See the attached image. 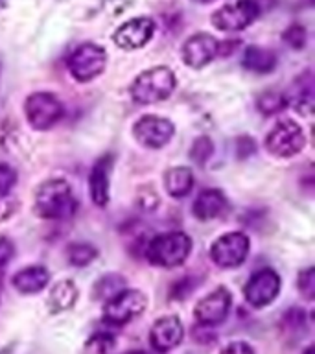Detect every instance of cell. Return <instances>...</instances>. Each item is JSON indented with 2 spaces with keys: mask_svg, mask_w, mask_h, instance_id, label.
<instances>
[{
  "mask_svg": "<svg viewBox=\"0 0 315 354\" xmlns=\"http://www.w3.org/2000/svg\"><path fill=\"white\" fill-rule=\"evenodd\" d=\"M218 55V41L209 33H195L182 46V59L192 68H203Z\"/></svg>",
  "mask_w": 315,
  "mask_h": 354,
  "instance_id": "obj_15",
  "label": "cell"
},
{
  "mask_svg": "<svg viewBox=\"0 0 315 354\" xmlns=\"http://www.w3.org/2000/svg\"><path fill=\"white\" fill-rule=\"evenodd\" d=\"M109 171L111 155H104L102 159H98L90 170L88 190H90V198L98 207H105L109 203Z\"/></svg>",
  "mask_w": 315,
  "mask_h": 354,
  "instance_id": "obj_17",
  "label": "cell"
},
{
  "mask_svg": "<svg viewBox=\"0 0 315 354\" xmlns=\"http://www.w3.org/2000/svg\"><path fill=\"white\" fill-rule=\"evenodd\" d=\"M13 251H15V249H13V243H11L10 240L0 238V268L10 262L11 257H13Z\"/></svg>",
  "mask_w": 315,
  "mask_h": 354,
  "instance_id": "obj_33",
  "label": "cell"
},
{
  "mask_svg": "<svg viewBox=\"0 0 315 354\" xmlns=\"http://www.w3.org/2000/svg\"><path fill=\"white\" fill-rule=\"evenodd\" d=\"M126 354H146V353H142V351H131V353H126Z\"/></svg>",
  "mask_w": 315,
  "mask_h": 354,
  "instance_id": "obj_36",
  "label": "cell"
},
{
  "mask_svg": "<svg viewBox=\"0 0 315 354\" xmlns=\"http://www.w3.org/2000/svg\"><path fill=\"white\" fill-rule=\"evenodd\" d=\"M214 151V146H212V140L209 137H199L195 142H193L192 149H190V157H192L193 162L203 166L207 160L210 159V155Z\"/></svg>",
  "mask_w": 315,
  "mask_h": 354,
  "instance_id": "obj_27",
  "label": "cell"
},
{
  "mask_svg": "<svg viewBox=\"0 0 315 354\" xmlns=\"http://www.w3.org/2000/svg\"><path fill=\"white\" fill-rule=\"evenodd\" d=\"M184 328L177 315H164L155 321L153 328L149 332V342L157 353H168L182 342Z\"/></svg>",
  "mask_w": 315,
  "mask_h": 354,
  "instance_id": "obj_14",
  "label": "cell"
},
{
  "mask_svg": "<svg viewBox=\"0 0 315 354\" xmlns=\"http://www.w3.org/2000/svg\"><path fill=\"white\" fill-rule=\"evenodd\" d=\"M298 290L303 293L304 297L312 301L315 297V270L308 268L298 275Z\"/></svg>",
  "mask_w": 315,
  "mask_h": 354,
  "instance_id": "obj_29",
  "label": "cell"
},
{
  "mask_svg": "<svg viewBox=\"0 0 315 354\" xmlns=\"http://www.w3.org/2000/svg\"><path fill=\"white\" fill-rule=\"evenodd\" d=\"M231 293L227 288H216L214 292L209 293L195 304L193 315L195 319L204 326L221 325L229 315L231 310Z\"/></svg>",
  "mask_w": 315,
  "mask_h": 354,
  "instance_id": "obj_12",
  "label": "cell"
},
{
  "mask_svg": "<svg viewBox=\"0 0 315 354\" xmlns=\"http://www.w3.org/2000/svg\"><path fill=\"white\" fill-rule=\"evenodd\" d=\"M50 273L43 266H30L13 275V286L21 293H37L48 286Z\"/></svg>",
  "mask_w": 315,
  "mask_h": 354,
  "instance_id": "obj_19",
  "label": "cell"
},
{
  "mask_svg": "<svg viewBox=\"0 0 315 354\" xmlns=\"http://www.w3.org/2000/svg\"><path fill=\"white\" fill-rule=\"evenodd\" d=\"M131 4L133 0H104L105 10L109 11L113 17H118L120 13H124Z\"/></svg>",
  "mask_w": 315,
  "mask_h": 354,
  "instance_id": "obj_31",
  "label": "cell"
},
{
  "mask_svg": "<svg viewBox=\"0 0 315 354\" xmlns=\"http://www.w3.org/2000/svg\"><path fill=\"white\" fill-rule=\"evenodd\" d=\"M164 187L166 192L170 194L171 198H184L190 194L193 187V174L187 166H177L170 168L164 176Z\"/></svg>",
  "mask_w": 315,
  "mask_h": 354,
  "instance_id": "obj_21",
  "label": "cell"
},
{
  "mask_svg": "<svg viewBox=\"0 0 315 354\" xmlns=\"http://www.w3.org/2000/svg\"><path fill=\"white\" fill-rule=\"evenodd\" d=\"M258 13L260 6L256 0H236L234 4H227L214 11L210 22L221 32H238L253 24Z\"/></svg>",
  "mask_w": 315,
  "mask_h": 354,
  "instance_id": "obj_7",
  "label": "cell"
},
{
  "mask_svg": "<svg viewBox=\"0 0 315 354\" xmlns=\"http://www.w3.org/2000/svg\"><path fill=\"white\" fill-rule=\"evenodd\" d=\"M113 348H115V339H113V336L99 332V334H94V336L85 343L82 354H111L113 353Z\"/></svg>",
  "mask_w": 315,
  "mask_h": 354,
  "instance_id": "obj_25",
  "label": "cell"
},
{
  "mask_svg": "<svg viewBox=\"0 0 315 354\" xmlns=\"http://www.w3.org/2000/svg\"><path fill=\"white\" fill-rule=\"evenodd\" d=\"M173 131H175V127L168 118L153 115L142 116L133 127V133H135V138L138 142L146 146V148L153 149L162 148V146L170 142L171 137H173Z\"/></svg>",
  "mask_w": 315,
  "mask_h": 354,
  "instance_id": "obj_11",
  "label": "cell"
},
{
  "mask_svg": "<svg viewBox=\"0 0 315 354\" xmlns=\"http://www.w3.org/2000/svg\"><path fill=\"white\" fill-rule=\"evenodd\" d=\"M4 2H6V0H0V6H2V4H4Z\"/></svg>",
  "mask_w": 315,
  "mask_h": 354,
  "instance_id": "obj_38",
  "label": "cell"
},
{
  "mask_svg": "<svg viewBox=\"0 0 315 354\" xmlns=\"http://www.w3.org/2000/svg\"><path fill=\"white\" fill-rule=\"evenodd\" d=\"M153 21L148 19V17H138V19H131V21L124 22V24L116 30L113 39H115L116 46H120V48L137 50L142 48L144 44L153 37Z\"/></svg>",
  "mask_w": 315,
  "mask_h": 354,
  "instance_id": "obj_13",
  "label": "cell"
},
{
  "mask_svg": "<svg viewBox=\"0 0 315 354\" xmlns=\"http://www.w3.org/2000/svg\"><path fill=\"white\" fill-rule=\"evenodd\" d=\"M76 199L70 185L63 179L44 181L35 192V212L46 220H65L74 214Z\"/></svg>",
  "mask_w": 315,
  "mask_h": 354,
  "instance_id": "obj_1",
  "label": "cell"
},
{
  "mask_svg": "<svg viewBox=\"0 0 315 354\" xmlns=\"http://www.w3.org/2000/svg\"><path fill=\"white\" fill-rule=\"evenodd\" d=\"M107 63V54L99 44L85 43L79 48L74 50V54L68 57V71L72 77L77 82H90L99 76Z\"/></svg>",
  "mask_w": 315,
  "mask_h": 354,
  "instance_id": "obj_6",
  "label": "cell"
},
{
  "mask_svg": "<svg viewBox=\"0 0 315 354\" xmlns=\"http://www.w3.org/2000/svg\"><path fill=\"white\" fill-rule=\"evenodd\" d=\"M148 306V299L138 290H122L105 304L104 321L113 326L127 325L129 321L142 314Z\"/></svg>",
  "mask_w": 315,
  "mask_h": 354,
  "instance_id": "obj_4",
  "label": "cell"
},
{
  "mask_svg": "<svg viewBox=\"0 0 315 354\" xmlns=\"http://www.w3.org/2000/svg\"><path fill=\"white\" fill-rule=\"evenodd\" d=\"M304 144H306V138H304L303 127L298 126L297 122L287 120V118L276 122L265 138V146L269 149V153L282 159L300 153Z\"/></svg>",
  "mask_w": 315,
  "mask_h": 354,
  "instance_id": "obj_5",
  "label": "cell"
},
{
  "mask_svg": "<svg viewBox=\"0 0 315 354\" xmlns=\"http://www.w3.org/2000/svg\"><path fill=\"white\" fill-rule=\"evenodd\" d=\"M256 105H258L260 113H264V115H276V113H280L282 109H286V98H284V94L278 93H264L256 100Z\"/></svg>",
  "mask_w": 315,
  "mask_h": 354,
  "instance_id": "obj_26",
  "label": "cell"
},
{
  "mask_svg": "<svg viewBox=\"0 0 315 354\" xmlns=\"http://www.w3.org/2000/svg\"><path fill=\"white\" fill-rule=\"evenodd\" d=\"M195 2H201V4H207V2H212V0H195Z\"/></svg>",
  "mask_w": 315,
  "mask_h": 354,
  "instance_id": "obj_37",
  "label": "cell"
},
{
  "mask_svg": "<svg viewBox=\"0 0 315 354\" xmlns=\"http://www.w3.org/2000/svg\"><path fill=\"white\" fill-rule=\"evenodd\" d=\"M249 254V238L243 232H227L212 243L210 257L216 266L231 270L238 268Z\"/></svg>",
  "mask_w": 315,
  "mask_h": 354,
  "instance_id": "obj_9",
  "label": "cell"
},
{
  "mask_svg": "<svg viewBox=\"0 0 315 354\" xmlns=\"http://www.w3.org/2000/svg\"><path fill=\"white\" fill-rule=\"evenodd\" d=\"M96 249L88 243H72L68 245V251H66V257H68V262L76 268H85L96 259Z\"/></svg>",
  "mask_w": 315,
  "mask_h": 354,
  "instance_id": "obj_24",
  "label": "cell"
},
{
  "mask_svg": "<svg viewBox=\"0 0 315 354\" xmlns=\"http://www.w3.org/2000/svg\"><path fill=\"white\" fill-rule=\"evenodd\" d=\"M77 288L72 281H59L52 286L48 295V310L52 314H59L65 310H70L76 304Z\"/></svg>",
  "mask_w": 315,
  "mask_h": 354,
  "instance_id": "obj_20",
  "label": "cell"
},
{
  "mask_svg": "<svg viewBox=\"0 0 315 354\" xmlns=\"http://www.w3.org/2000/svg\"><path fill=\"white\" fill-rule=\"evenodd\" d=\"M221 354H254V351L249 347L247 343L234 342L231 343V345H227V347L221 351Z\"/></svg>",
  "mask_w": 315,
  "mask_h": 354,
  "instance_id": "obj_34",
  "label": "cell"
},
{
  "mask_svg": "<svg viewBox=\"0 0 315 354\" xmlns=\"http://www.w3.org/2000/svg\"><path fill=\"white\" fill-rule=\"evenodd\" d=\"M278 292H280V279L273 270H260L249 279L243 288V295L254 308H262L273 303Z\"/></svg>",
  "mask_w": 315,
  "mask_h": 354,
  "instance_id": "obj_10",
  "label": "cell"
},
{
  "mask_svg": "<svg viewBox=\"0 0 315 354\" xmlns=\"http://www.w3.org/2000/svg\"><path fill=\"white\" fill-rule=\"evenodd\" d=\"M24 113L33 129H50L59 122L65 109L59 100L55 98L54 94L50 93H35L28 96L26 104H24Z\"/></svg>",
  "mask_w": 315,
  "mask_h": 354,
  "instance_id": "obj_8",
  "label": "cell"
},
{
  "mask_svg": "<svg viewBox=\"0 0 315 354\" xmlns=\"http://www.w3.org/2000/svg\"><path fill=\"white\" fill-rule=\"evenodd\" d=\"M303 354H315V348L314 347H308L306 351H304Z\"/></svg>",
  "mask_w": 315,
  "mask_h": 354,
  "instance_id": "obj_35",
  "label": "cell"
},
{
  "mask_svg": "<svg viewBox=\"0 0 315 354\" xmlns=\"http://www.w3.org/2000/svg\"><path fill=\"white\" fill-rule=\"evenodd\" d=\"M243 66L256 74H267L276 66V57L271 50L258 48V46H247L243 52Z\"/></svg>",
  "mask_w": 315,
  "mask_h": 354,
  "instance_id": "obj_22",
  "label": "cell"
},
{
  "mask_svg": "<svg viewBox=\"0 0 315 354\" xmlns=\"http://www.w3.org/2000/svg\"><path fill=\"white\" fill-rule=\"evenodd\" d=\"M175 76L168 66H153L138 74L131 85V98L138 105H151L162 102L173 93Z\"/></svg>",
  "mask_w": 315,
  "mask_h": 354,
  "instance_id": "obj_2",
  "label": "cell"
},
{
  "mask_svg": "<svg viewBox=\"0 0 315 354\" xmlns=\"http://www.w3.org/2000/svg\"><path fill=\"white\" fill-rule=\"evenodd\" d=\"M126 281L120 275H105L98 281V284L94 286V297L96 299H107L115 297L116 293H120L122 290H126Z\"/></svg>",
  "mask_w": 315,
  "mask_h": 354,
  "instance_id": "obj_23",
  "label": "cell"
},
{
  "mask_svg": "<svg viewBox=\"0 0 315 354\" xmlns=\"http://www.w3.org/2000/svg\"><path fill=\"white\" fill-rule=\"evenodd\" d=\"M190 251H192L190 236L184 232L173 231L155 236L149 242L146 254L151 264L160 268H177L188 259Z\"/></svg>",
  "mask_w": 315,
  "mask_h": 354,
  "instance_id": "obj_3",
  "label": "cell"
},
{
  "mask_svg": "<svg viewBox=\"0 0 315 354\" xmlns=\"http://www.w3.org/2000/svg\"><path fill=\"white\" fill-rule=\"evenodd\" d=\"M17 183V174L15 170L8 165L0 162V196L10 194V190L15 187Z\"/></svg>",
  "mask_w": 315,
  "mask_h": 354,
  "instance_id": "obj_30",
  "label": "cell"
},
{
  "mask_svg": "<svg viewBox=\"0 0 315 354\" xmlns=\"http://www.w3.org/2000/svg\"><path fill=\"white\" fill-rule=\"evenodd\" d=\"M282 39H284L292 48H303L304 44H306V30H304L300 24H292L286 32L282 33Z\"/></svg>",
  "mask_w": 315,
  "mask_h": 354,
  "instance_id": "obj_28",
  "label": "cell"
},
{
  "mask_svg": "<svg viewBox=\"0 0 315 354\" xmlns=\"http://www.w3.org/2000/svg\"><path fill=\"white\" fill-rule=\"evenodd\" d=\"M286 104H289L297 113L303 115H312L315 104V85L314 77L309 72H304L303 76H298L295 82L292 83V87L284 94Z\"/></svg>",
  "mask_w": 315,
  "mask_h": 354,
  "instance_id": "obj_16",
  "label": "cell"
},
{
  "mask_svg": "<svg viewBox=\"0 0 315 354\" xmlns=\"http://www.w3.org/2000/svg\"><path fill=\"white\" fill-rule=\"evenodd\" d=\"M227 209V198L218 188H207L193 201V216L201 221L214 220Z\"/></svg>",
  "mask_w": 315,
  "mask_h": 354,
  "instance_id": "obj_18",
  "label": "cell"
},
{
  "mask_svg": "<svg viewBox=\"0 0 315 354\" xmlns=\"http://www.w3.org/2000/svg\"><path fill=\"white\" fill-rule=\"evenodd\" d=\"M15 199L10 198V194L6 196H0V221L8 220L13 212H15Z\"/></svg>",
  "mask_w": 315,
  "mask_h": 354,
  "instance_id": "obj_32",
  "label": "cell"
}]
</instances>
